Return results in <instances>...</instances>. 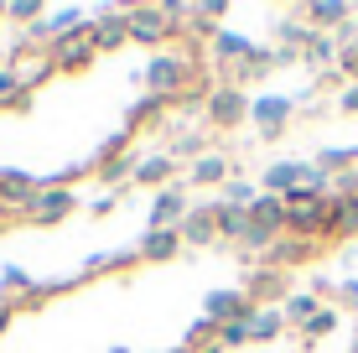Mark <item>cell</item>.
<instances>
[{
  "mask_svg": "<svg viewBox=\"0 0 358 353\" xmlns=\"http://www.w3.org/2000/svg\"><path fill=\"white\" fill-rule=\"evenodd\" d=\"M135 250H141V260H162L166 265V260L182 254V229H145Z\"/></svg>",
  "mask_w": 358,
  "mask_h": 353,
  "instance_id": "cell-15",
  "label": "cell"
},
{
  "mask_svg": "<svg viewBox=\"0 0 358 353\" xmlns=\"http://www.w3.org/2000/svg\"><path fill=\"white\" fill-rule=\"evenodd\" d=\"M31 99H36V94H31V89H21L16 99H10V115H27V109H31Z\"/></svg>",
  "mask_w": 358,
  "mask_h": 353,
  "instance_id": "cell-37",
  "label": "cell"
},
{
  "mask_svg": "<svg viewBox=\"0 0 358 353\" xmlns=\"http://www.w3.org/2000/svg\"><path fill=\"white\" fill-rule=\"evenodd\" d=\"M250 312H255V301L244 296V286H218V291L203 296V317L218 322V327H224V322H244Z\"/></svg>",
  "mask_w": 358,
  "mask_h": 353,
  "instance_id": "cell-6",
  "label": "cell"
},
{
  "mask_svg": "<svg viewBox=\"0 0 358 353\" xmlns=\"http://www.w3.org/2000/svg\"><path fill=\"white\" fill-rule=\"evenodd\" d=\"M192 73H197V63L187 52H151V63L141 68V78H145V89L151 94H162V99H177V94H187L192 89Z\"/></svg>",
  "mask_w": 358,
  "mask_h": 353,
  "instance_id": "cell-1",
  "label": "cell"
},
{
  "mask_svg": "<svg viewBox=\"0 0 358 353\" xmlns=\"http://www.w3.org/2000/svg\"><path fill=\"white\" fill-rule=\"evenodd\" d=\"M135 166H141V156H109V161H99V182L104 187H115V182H125V177H135Z\"/></svg>",
  "mask_w": 358,
  "mask_h": 353,
  "instance_id": "cell-27",
  "label": "cell"
},
{
  "mask_svg": "<svg viewBox=\"0 0 358 353\" xmlns=\"http://www.w3.org/2000/svg\"><path fill=\"white\" fill-rule=\"evenodd\" d=\"M47 6L42 0H16V6H6V21H42Z\"/></svg>",
  "mask_w": 358,
  "mask_h": 353,
  "instance_id": "cell-31",
  "label": "cell"
},
{
  "mask_svg": "<svg viewBox=\"0 0 358 353\" xmlns=\"http://www.w3.org/2000/svg\"><path fill=\"white\" fill-rule=\"evenodd\" d=\"M338 109L343 115H358V83H348V89L338 94Z\"/></svg>",
  "mask_w": 358,
  "mask_h": 353,
  "instance_id": "cell-35",
  "label": "cell"
},
{
  "mask_svg": "<svg viewBox=\"0 0 358 353\" xmlns=\"http://www.w3.org/2000/svg\"><path fill=\"white\" fill-rule=\"evenodd\" d=\"M10 322H16V307H10V301H0V333H6Z\"/></svg>",
  "mask_w": 358,
  "mask_h": 353,
  "instance_id": "cell-38",
  "label": "cell"
},
{
  "mask_svg": "<svg viewBox=\"0 0 358 353\" xmlns=\"http://www.w3.org/2000/svg\"><path fill=\"white\" fill-rule=\"evenodd\" d=\"M192 182H197V187H224V182H229V156L203 151V156L192 161Z\"/></svg>",
  "mask_w": 358,
  "mask_h": 353,
  "instance_id": "cell-23",
  "label": "cell"
},
{
  "mask_svg": "<svg viewBox=\"0 0 358 353\" xmlns=\"http://www.w3.org/2000/svg\"><path fill=\"white\" fill-rule=\"evenodd\" d=\"M171 177H177V156L171 151H151L135 166V182H141V187H171Z\"/></svg>",
  "mask_w": 358,
  "mask_h": 353,
  "instance_id": "cell-17",
  "label": "cell"
},
{
  "mask_svg": "<svg viewBox=\"0 0 358 353\" xmlns=\"http://www.w3.org/2000/svg\"><path fill=\"white\" fill-rule=\"evenodd\" d=\"M115 203H120V198H94L89 213H94V218H109V213H115Z\"/></svg>",
  "mask_w": 358,
  "mask_h": 353,
  "instance_id": "cell-36",
  "label": "cell"
},
{
  "mask_svg": "<svg viewBox=\"0 0 358 353\" xmlns=\"http://www.w3.org/2000/svg\"><path fill=\"white\" fill-rule=\"evenodd\" d=\"M244 343H250V317L218 327V348H244Z\"/></svg>",
  "mask_w": 358,
  "mask_h": 353,
  "instance_id": "cell-29",
  "label": "cell"
},
{
  "mask_svg": "<svg viewBox=\"0 0 358 353\" xmlns=\"http://www.w3.org/2000/svg\"><path fill=\"white\" fill-rule=\"evenodd\" d=\"M218 239V224H213V208H192L182 218V245H213Z\"/></svg>",
  "mask_w": 358,
  "mask_h": 353,
  "instance_id": "cell-21",
  "label": "cell"
},
{
  "mask_svg": "<svg viewBox=\"0 0 358 353\" xmlns=\"http://www.w3.org/2000/svg\"><path fill=\"white\" fill-rule=\"evenodd\" d=\"M73 208H78V192H73V187H42L27 203V218H31V224H42V229H52V224H63Z\"/></svg>",
  "mask_w": 358,
  "mask_h": 353,
  "instance_id": "cell-7",
  "label": "cell"
},
{
  "mask_svg": "<svg viewBox=\"0 0 358 353\" xmlns=\"http://www.w3.org/2000/svg\"><path fill=\"white\" fill-rule=\"evenodd\" d=\"M162 109H166L162 94H145V99H135V104H130V125H141V120H156Z\"/></svg>",
  "mask_w": 358,
  "mask_h": 353,
  "instance_id": "cell-30",
  "label": "cell"
},
{
  "mask_svg": "<svg viewBox=\"0 0 358 353\" xmlns=\"http://www.w3.org/2000/svg\"><path fill=\"white\" fill-rule=\"evenodd\" d=\"M291 115H296L291 94H260V99H250V120H255V130H260V141H280L286 125H291Z\"/></svg>",
  "mask_w": 358,
  "mask_h": 353,
  "instance_id": "cell-3",
  "label": "cell"
},
{
  "mask_svg": "<svg viewBox=\"0 0 358 353\" xmlns=\"http://www.w3.org/2000/svg\"><path fill=\"white\" fill-rule=\"evenodd\" d=\"M244 296H250L255 307H280V301L291 296V275H286V271H270V265H265V271H255L250 281H244Z\"/></svg>",
  "mask_w": 358,
  "mask_h": 353,
  "instance_id": "cell-10",
  "label": "cell"
},
{
  "mask_svg": "<svg viewBox=\"0 0 358 353\" xmlns=\"http://www.w3.org/2000/svg\"><path fill=\"white\" fill-rule=\"evenodd\" d=\"M89 42H94V52H120L130 42V6H99Z\"/></svg>",
  "mask_w": 358,
  "mask_h": 353,
  "instance_id": "cell-5",
  "label": "cell"
},
{
  "mask_svg": "<svg viewBox=\"0 0 358 353\" xmlns=\"http://www.w3.org/2000/svg\"><path fill=\"white\" fill-rule=\"evenodd\" d=\"M213 224H218V239H244L250 213H244V208H229V203H213Z\"/></svg>",
  "mask_w": 358,
  "mask_h": 353,
  "instance_id": "cell-25",
  "label": "cell"
},
{
  "mask_svg": "<svg viewBox=\"0 0 358 353\" xmlns=\"http://www.w3.org/2000/svg\"><path fill=\"white\" fill-rule=\"evenodd\" d=\"M312 239H275V245H270L265 250V260H270V271H291V265H306V260H312Z\"/></svg>",
  "mask_w": 358,
  "mask_h": 353,
  "instance_id": "cell-18",
  "label": "cell"
},
{
  "mask_svg": "<svg viewBox=\"0 0 358 353\" xmlns=\"http://www.w3.org/2000/svg\"><path fill=\"white\" fill-rule=\"evenodd\" d=\"M250 57H255V42L244 31H234V27H224L213 42H208V63H213V68H234V63L244 68Z\"/></svg>",
  "mask_w": 358,
  "mask_h": 353,
  "instance_id": "cell-9",
  "label": "cell"
},
{
  "mask_svg": "<svg viewBox=\"0 0 358 353\" xmlns=\"http://www.w3.org/2000/svg\"><path fill=\"white\" fill-rule=\"evenodd\" d=\"M0 21H6V6H0Z\"/></svg>",
  "mask_w": 358,
  "mask_h": 353,
  "instance_id": "cell-40",
  "label": "cell"
},
{
  "mask_svg": "<svg viewBox=\"0 0 358 353\" xmlns=\"http://www.w3.org/2000/svg\"><path fill=\"white\" fill-rule=\"evenodd\" d=\"M338 327H343V312H338V307H322L312 322L301 327V338H306V343H317V338H332Z\"/></svg>",
  "mask_w": 358,
  "mask_h": 353,
  "instance_id": "cell-28",
  "label": "cell"
},
{
  "mask_svg": "<svg viewBox=\"0 0 358 353\" xmlns=\"http://www.w3.org/2000/svg\"><path fill=\"white\" fill-rule=\"evenodd\" d=\"M338 52H343V47H338V36H332V31H312V36H306V47H301V63L317 68V73H332V68H338Z\"/></svg>",
  "mask_w": 358,
  "mask_h": 353,
  "instance_id": "cell-16",
  "label": "cell"
},
{
  "mask_svg": "<svg viewBox=\"0 0 358 353\" xmlns=\"http://www.w3.org/2000/svg\"><path fill=\"white\" fill-rule=\"evenodd\" d=\"M338 301L348 312H358V275H343V281H338Z\"/></svg>",
  "mask_w": 358,
  "mask_h": 353,
  "instance_id": "cell-33",
  "label": "cell"
},
{
  "mask_svg": "<svg viewBox=\"0 0 358 353\" xmlns=\"http://www.w3.org/2000/svg\"><path fill=\"white\" fill-rule=\"evenodd\" d=\"M192 213V203H187V192L171 182V187H162L151 198V229H182V218Z\"/></svg>",
  "mask_w": 358,
  "mask_h": 353,
  "instance_id": "cell-11",
  "label": "cell"
},
{
  "mask_svg": "<svg viewBox=\"0 0 358 353\" xmlns=\"http://www.w3.org/2000/svg\"><path fill=\"white\" fill-rule=\"evenodd\" d=\"M322 312V296H312V291H291L286 301H280V317H286V327H306Z\"/></svg>",
  "mask_w": 358,
  "mask_h": 353,
  "instance_id": "cell-19",
  "label": "cell"
},
{
  "mask_svg": "<svg viewBox=\"0 0 358 353\" xmlns=\"http://www.w3.org/2000/svg\"><path fill=\"white\" fill-rule=\"evenodd\" d=\"M21 94V73L10 68V63H0V104H10Z\"/></svg>",
  "mask_w": 358,
  "mask_h": 353,
  "instance_id": "cell-32",
  "label": "cell"
},
{
  "mask_svg": "<svg viewBox=\"0 0 358 353\" xmlns=\"http://www.w3.org/2000/svg\"><path fill=\"white\" fill-rule=\"evenodd\" d=\"M203 338H218V322L197 317V322H192V333H187V343H203Z\"/></svg>",
  "mask_w": 358,
  "mask_h": 353,
  "instance_id": "cell-34",
  "label": "cell"
},
{
  "mask_svg": "<svg viewBox=\"0 0 358 353\" xmlns=\"http://www.w3.org/2000/svg\"><path fill=\"white\" fill-rule=\"evenodd\" d=\"M348 234H358V198H332L327 239H348Z\"/></svg>",
  "mask_w": 358,
  "mask_h": 353,
  "instance_id": "cell-20",
  "label": "cell"
},
{
  "mask_svg": "<svg viewBox=\"0 0 358 353\" xmlns=\"http://www.w3.org/2000/svg\"><path fill=\"white\" fill-rule=\"evenodd\" d=\"M171 36H177V31L166 27L162 6H130V42H141V47H151V52H162Z\"/></svg>",
  "mask_w": 358,
  "mask_h": 353,
  "instance_id": "cell-8",
  "label": "cell"
},
{
  "mask_svg": "<svg viewBox=\"0 0 358 353\" xmlns=\"http://www.w3.org/2000/svg\"><path fill=\"white\" fill-rule=\"evenodd\" d=\"M301 10H306V27H312V31H332V36L358 16V10L343 6V0H317V6H301Z\"/></svg>",
  "mask_w": 358,
  "mask_h": 353,
  "instance_id": "cell-14",
  "label": "cell"
},
{
  "mask_svg": "<svg viewBox=\"0 0 358 353\" xmlns=\"http://www.w3.org/2000/svg\"><path fill=\"white\" fill-rule=\"evenodd\" d=\"M275 239H286V203L275 192H260V203L250 208V224H244V239L239 245L250 254H265Z\"/></svg>",
  "mask_w": 358,
  "mask_h": 353,
  "instance_id": "cell-2",
  "label": "cell"
},
{
  "mask_svg": "<svg viewBox=\"0 0 358 353\" xmlns=\"http://www.w3.org/2000/svg\"><path fill=\"white\" fill-rule=\"evenodd\" d=\"M286 333V317H280V307H255L250 312V343H270V338Z\"/></svg>",
  "mask_w": 358,
  "mask_h": 353,
  "instance_id": "cell-24",
  "label": "cell"
},
{
  "mask_svg": "<svg viewBox=\"0 0 358 353\" xmlns=\"http://www.w3.org/2000/svg\"><path fill=\"white\" fill-rule=\"evenodd\" d=\"M47 182L31 177V172H10V166H0V208H27V203L42 192Z\"/></svg>",
  "mask_w": 358,
  "mask_h": 353,
  "instance_id": "cell-13",
  "label": "cell"
},
{
  "mask_svg": "<svg viewBox=\"0 0 358 353\" xmlns=\"http://www.w3.org/2000/svg\"><path fill=\"white\" fill-rule=\"evenodd\" d=\"M192 353H224V348H218V343H208V348H192Z\"/></svg>",
  "mask_w": 358,
  "mask_h": 353,
  "instance_id": "cell-39",
  "label": "cell"
},
{
  "mask_svg": "<svg viewBox=\"0 0 358 353\" xmlns=\"http://www.w3.org/2000/svg\"><path fill=\"white\" fill-rule=\"evenodd\" d=\"M47 57H52V68H57V73H83L99 52H94L89 36H63V42L47 47Z\"/></svg>",
  "mask_w": 358,
  "mask_h": 353,
  "instance_id": "cell-12",
  "label": "cell"
},
{
  "mask_svg": "<svg viewBox=\"0 0 358 353\" xmlns=\"http://www.w3.org/2000/svg\"><path fill=\"white\" fill-rule=\"evenodd\" d=\"M0 296L42 301V286H36V275H27V271H21V265H6V271H0Z\"/></svg>",
  "mask_w": 358,
  "mask_h": 353,
  "instance_id": "cell-22",
  "label": "cell"
},
{
  "mask_svg": "<svg viewBox=\"0 0 358 353\" xmlns=\"http://www.w3.org/2000/svg\"><path fill=\"white\" fill-rule=\"evenodd\" d=\"M250 120V94L239 89V83H213V94H208V125L218 130H234Z\"/></svg>",
  "mask_w": 358,
  "mask_h": 353,
  "instance_id": "cell-4",
  "label": "cell"
},
{
  "mask_svg": "<svg viewBox=\"0 0 358 353\" xmlns=\"http://www.w3.org/2000/svg\"><path fill=\"white\" fill-rule=\"evenodd\" d=\"M218 203H229V208H244V213H250L255 203H260V187H255V182H244V177H229V182H224V198H218Z\"/></svg>",
  "mask_w": 358,
  "mask_h": 353,
  "instance_id": "cell-26",
  "label": "cell"
}]
</instances>
